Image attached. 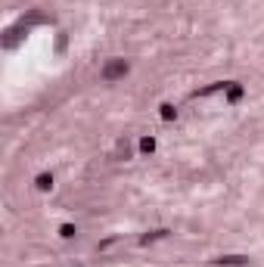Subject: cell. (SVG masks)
<instances>
[{
    "label": "cell",
    "instance_id": "cell-10",
    "mask_svg": "<svg viewBox=\"0 0 264 267\" xmlns=\"http://www.w3.org/2000/svg\"><path fill=\"white\" fill-rule=\"evenodd\" d=\"M239 96H243V87H239V84H230V93H227V100H230V103H236Z\"/></svg>",
    "mask_w": 264,
    "mask_h": 267
},
{
    "label": "cell",
    "instance_id": "cell-8",
    "mask_svg": "<svg viewBox=\"0 0 264 267\" xmlns=\"http://www.w3.org/2000/svg\"><path fill=\"white\" fill-rule=\"evenodd\" d=\"M162 118H165V122H171V118H177V109H174L171 103H165V106H162Z\"/></svg>",
    "mask_w": 264,
    "mask_h": 267
},
{
    "label": "cell",
    "instance_id": "cell-9",
    "mask_svg": "<svg viewBox=\"0 0 264 267\" xmlns=\"http://www.w3.org/2000/svg\"><path fill=\"white\" fill-rule=\"evenodd\" d=\"M75 233H78V230H75L71 224H62V227H59V236H62V239H71Z\"/></svg>",
    "mask_w": 264,
    "mask_h": 267
},
{
    "label": "cell",
    "instance_id": "cell-3",
    "mask_svg": "<svg viewBox=\"0 0 264 267\" xmlns=\"http://www.w3.org/2000/svg\"><path fill=\"white\" fill-rule=\"evenodd\" d=\"M118 162H125V159H131V143H128V137H122L118 143H115V152H112Z\"/></svg>",
    "mask_w": 264,
    "mask_h": 267
},
{
    "label": "cell",
    "instance_id": "cell-6",
    "mask_svg": "<svg viewBox=\"0 0 264 267\" xmlns=\"http://www.w3.org/2000/svg\"><path fill=\"white\" fill-rule=\"evenodd\" d=\"M214 264H249V258H243V255H227V258H218Z\"/></svg>",
    "mask_w": 264,
    "mask_h": 267
},
{
    "label": "cell",
    "instance_id": "cell-2",
    "mask_svg": "<svg viewBox=\"0 0 264 267\" xmlns=\"http://www.w3.org/2000/svg\"><path fill=\"white\" fill-rule=\"evenodd\" d=\"M128 71H131V62H128V59H122V56H112V59H106V62H103V68H100V78H103L106 84H112V81L125 78Z\"/></svg>",
    "mask_w": 264,
    "mask_h": 267
},
{
    "label": "cell",
    "instance_id": "cell-4",
    "mask_svg": "<svg viewBox=\"0 0 264 267\" xmlns=\"http://www.w3.org/2000/svg\"><path fill=\"white\" fill-rule=\"evenodd\" d=\"M34 186L41 189V193H47V189H53V174H47V171H44V174H37V177H34Z\"/></svg>",
    "mask_w": 264,
    "mask_h": 267
},
{
    "label": "cell",
    "instance_id": "cell-1",
    "mask_svg": "<svg viewBox=\"0 0 264 267\" xmlns=\"http://www.w3.org/2000/svg\"><path fill=\"white\" fill-rule=\"evenodd\" d=\"M37 22H53V16H47V13H41V10H31L28 16H19L7 31H4V41H0V44H4V50H16L22 41H25V37H28V31L37 25Z\"/></svg>",
    "mask_w": 264,
    "mask_h": 267
},
{
    "label": "cell",
    "instance_id": "cell-7",
    "mask_svg": "<svg viewBox=\"0 0 264 267\" xmlns=\"http://www.w3.org/2000/svg\"><path fill=\"white\" fill-rule=\"evenodd\" d=\"M140 152H146V156H149V152H156V140L153 137H143L140 140Z\"/></svg>",
    "mask_w": 264,
    "mask_h": 267
},
{
    "label": "cell",
    "instance_id": "cell-5",
    "mask_svg": "<svg viewBox=\"0 0 264 267\" xmlns=\"http://www.w3.org/2000/svg\"><path fill=\"white\" fill-rule=\"evenodd\" d=\"M162 236H168V230H153V233H146V236H140V246H149L153 239H162Z\"/></svg>",
    "mask_w": 264,
    "mask_h": 267
}]
</instances>
